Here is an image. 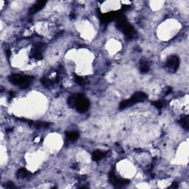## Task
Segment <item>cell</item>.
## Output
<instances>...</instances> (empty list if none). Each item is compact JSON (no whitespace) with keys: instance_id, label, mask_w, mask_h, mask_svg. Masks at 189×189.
Here are the masks:
<instances>
[{"instance_id":"6da1fadb","label":"cell","mask_w":189,"mask_h":189,"mask_svg":"<svg viewBox=\"0 0 189 189\" xmlns=\"http://www.w3.org/2000/svg\"><path fill=\"white\" fill-rule=\"evenodd\" d=\"M67 103L70 107H75L79 112H84L90 107V101L81 94H75L70 96Z\"/></svg>"},{"instance_id":"7a4b0ae2","label":"cell","mask_w":189,"mask_h":189,"mask_svg":"<svg viewBox=\"0 0 189 189\" xmlns=\"http://www.w3.org/2000/svg\"><path fill=\"white\" fill-rule=\"evenodd\" d=\"M33 79V77L22 75L20 74H14L9 77V81L11 84L18 86L21 89H25L29 87Z\"/></svg>"},{"instance_id":"3957f363","label":"cell","mask_w":189,"mask_h":189,"mask_svg":"<svg viewBox=\"0 0 189 189\" xmlns=\"http://www.w3.org/2000/svg\"><path fill=\"white\" fill-rule=\"evenodd\" d=\"M147 98H148V96H147V95L146 93L143 92H137L134 93V95L131 98L122 101L120 104L119 108L120 109H124L131 107L132 105L137 104V103L143 102L146 99H147Z\"/></svg>"},{"instance_id":"277c9868","label":"cell","mask_w":189,"mask_h":189,"mask_svg":"<svg viewBox=\"0 0 189 189\" xmlns=\"http://www.w3.org/2000/svg\"><path fill=\"white\" fill-rule=\"evenodd\" d=\"M109 180L110 183L116 188L123 187V186L126 185L129 183V181L128 180H126V179L118 178L112 171H111L109 175Z\"/></svg>"},{"instance_id":"5b68a950","label":"cell","mask_w":189,"mask_h":189,"mask_svg":"<svg viewBox=\"0 0 189 189\" xmlns=\"http://www.w3.org/2000/svg\"><path fill=\"white\" fill-rule=\"evenodd\" d=\"M180 65V59L177 55H171L168 58L166 67L171 72H176Z\"/></svg>"},{"instance_id":"8992f818","label":"cell","mask_w":189,"mask_h":189,"mask_svg":"<svg viewBox=\"0 0 189 189\" xmlns=\"http://www.w3.org/2000/svg\"><path fill=\"white\" fill-rule=\"evenodd\" d=\"M46 2L45 1H38L37 2L35 5H33L32 6V8L29 10V14L30 15H33L35 14L36 13H37L38 11H41V9L44 8V7L45 6Z\"/></svg>"},{"instance_id":"52a82bcc","label":"cell","mask_w":189,"mask_h":189,"mask_svg":"<svg viewBox=\"0 0 189 189\" xmlns=\"http://www.w3.org/2000/svg\"><path fill=\"white\" fill-rule=\"evenodd\" d=\"M150 65L147 61L144 59H141L140 61V70L141 73H146L149 71Z\"/></svg>"},{"instance_id":"ba28073f","label":"cell","mask_w":189,"mask_h":189,"mask_svg":"<svg viewBox=\"0 0 189 189\" xmlns=\"http://www.w3.org/2000/svg\"><path fill=\"white\" fill-rule=\"evenodd\" d=\"M106 154L104 152H103L102 151H100V150H96L92 154V159L94 161H98V160H101V159L104 158L105 157Z\"/></svg>"},{"instance_id":"9c48e42d","label":"cell","mask_w":189,"mask_h":189,"mask_svg":"<svg viewBox=\"0 0 189 189\" xmlns=\"http://www.w3.org/2000/svg\"><path fill=\"white\" fill-rule=\"evenodd\" d=\"M180 125L183 127L185 130L188 129V116L183 115L179 121Z\"/></svg>"},{"instance_id":"30bf717a","label":"cell","mask_w":189,"mask_h":189,"mask_svg":"<svg viewBox=\"0 0 189 189\" xmlns=\"http://www.w3.org/2000/svg\"><path fill=\"white\" fill-rule=\"evenodd\" d=\"M31 174L30 171H28L26 168H21L17 171V177L19 178H26Z\"/></svg>"},{"instance_id":"8fae6325","label":"cell","mask_w":189,"mask_h":189,"mask_svg":"<svg viewBox=\"0 0 189 189\" xmlns=\"http://www.w3.org/2000/svg\"><path fill=\"white\" fill-rule=\"evenodd\" d=\"M67 137L70 140L73 141V140H76L79 137V134L77 131H71V132L67 133Z\"/></svg>"},{"instance_id":"7c38bea8","label":"cell","mask_w":189,"mask_h":189,"mask_svg":"<svg viewBox=\"0 0 189 189\" xmlns=\"http://www.w3.org/2000/svg\"><path fill=\"white\" fill-rule=\"evenodd\" d=\"M41 82L42 83V84L44 86H45L46 87H50L53 85V81H50L49 78H43L42 79H41Z\"/></svg>"},{"instance_id":"4fadbf2b","label":"cell","mask_w":189,"mask_h":189,"mask_svg":"<svg viewBox=\"0 0 189 189\" xmlns=\"http://www.w3.org/2000/svg\"><path fill=\"white\" fill-rule=\"evenodd\" d=\"M153 104H154L157 109H161L163 107V106H164V103H163L162 101H155V102L153 103Z\"/></svg>"},{"instance_id":"5bb4252c","label":"cell","mask_w":189,"mask_h":189,"mask_svg":"<svg viewBox=\"0 0 189 189\" xmlns=\"http://www.w3.org/2000/svg\"><path fill=\"white\" fill-rule=\"evenodd\" d=\"M74 78H75V80L76 81V82L78 83V84H83V82H84V80H83V78H81V77L78 76V75H74Z\"/></svg>"},{"instance_id":"9a60e30c","label":"cell","mask_w":189,"mask_h":189,"mask_svg":"<svg viewBox=\"0 0 189 189\" xmlns=\"http://www.w3.org/2000/svg\"><path fill=\"white\" fill-rule=\"evenodd\" d=\"M6 187L8 188L12 189V188H15L16 186H15V185H14V183H12V182H8L6 185Z\"/></svg>"},{"instance_id":"2e32d148","label":"cell","mask_w":189,"mask_h":189,"mask_svg":"<svg viewBox=\"0 0 189 189\" xmlns=\"http://www.w3.org/2000/svg\"><path fill=\"white\" fill-rule=\"evenodd\" d=\"M10 55H11V52H10V50H7V55H8V57H10Z\"/></svg>"}]
</instances>
